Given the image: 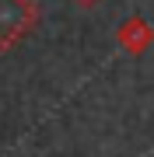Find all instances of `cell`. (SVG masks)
I'll use <instances>...</instances> for the list:
<instances>
[{
    "label": "cell",
    "instance_id": "cell-2",
    "mask_svg": "<svg viewBox=\"0 0 154 157\" xmlns=\"http://www.w3.org/2000/svg\"><path fill=\"white\" fill-rule=\"evenodd\" d=\"M77 4H84V7H88V4H98V0H77Z\"/></svg>",
    "mask_w": 154,
    "mask_h": 157
},
{
    "label": "cell",
    "instance_id": "cell-1",
    "mask_svg": "<svg viewBox=\"0 0 154 157\" xmlns=\"http://www.w3.org/2000/svg\"><path fill=\"white\" fill-rule=\"evenodd\" d=\"M35 21H39V11L32 0H0V52L18 45L35 28Z\"/></svg>",
    "mask_w": 154,
    "mask_h": 157
}]
</instances>
